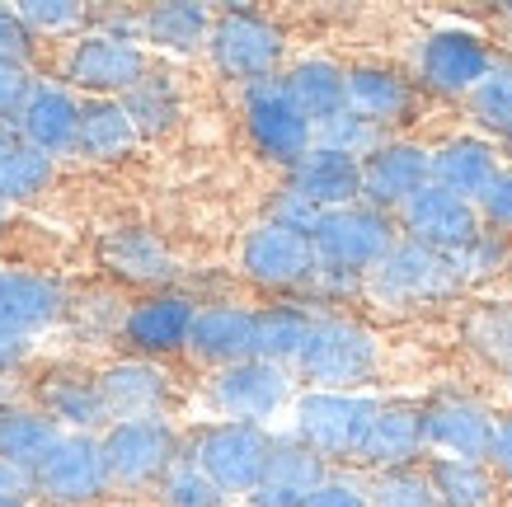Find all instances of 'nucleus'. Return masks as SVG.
I'll use <instances>...</instances> for the list:
<instances>
[{
    "label": "nucleus",
    "instance_id": "1",
    "mask_svg": "<svg viewBox=\"0 0 512 507\" xmlns=\"http://www.w3.org/2000/svg\"><path fill=\"white\" fill-rule=\"evenodd\" d=\"M381 367V343L362 320L343 310H320L296 376L311 390H362Z\"/></svg>",
    "mask_w": 512,
    "mask_h": 507
},
{
    "label": "nucleus",
    "instance_id": "2",
    "mask_svg": "<svg viewBox=\"0 0 512 507\" xmlns=\"http://www.w3.org/2000/svg\"><path fill=\"white\" fill-rule=\"evenodd\" d=\"M113 493H156L184 461V437L170 418H118L99 432Z\"/></svg>",
    "mask_w": 512,
    "mask_h": 507
},
{
    "label": "nucleus",
    "instance_id": "3",
    "mask_svg": "<svg viewBox=\"0 0 512 507\" xmlns=\"http://www.w3.org/2000/svg\"><path fill=\"white\" fill-rule=\"evenodd\" d=\"M273 432L259 423H202L193 437L184 442V456L198 465L202 475L212 479L226 498H249V493L264 484L268 475V456H273Z\"/></svg>",
    "mask_w": 512,
    "mask_h": 507
},
{
    "label": "nucleus",
    "instance_id": "4",
    "mask_svg": "<svg viewBox=\"0 0 512 507\" xmlns=\"http://www.w3.org/2000/svg\"><path fill=\"white\" fill-rule=\"evenodd\" d=\"M381 400L367 390H306L292 404V437L329 465H357Z\"/></svg>",
    "mask_w": 512,
    "mask_h": 507
},
{
    "label": "nucleus",
    "instance_id": "5",
    "mask_svg": "<svg viewBox=\"0 0 512 507\" xmlns=\"http://www.w3.org/2000/svg\"><path fill=\"white\" fill-rule=\"evenodd\" d=\"M456 292H466V282L456 273V259L437 254L428 245H414L404 235H400V245L367 273V301H376V306H386V310L437 306V301H451Z\"/></svg>",
    "mask_w": 512,
    "mask_h": 507
},
{
    "label": "nucleus",
    "instance_id": "6",
    "mask_svg": "<svg viewBox=\"0 0 512 507\" xmlns=\"http://www.w3.org/2000/svg\"><path fill=\"white\" fill-rule=\"evenodd\" d=\"M207 57L217 66V76L235 80L240 90L254 80H273L282 76L287 62V33L278 19H268L264 10H249V5H231L217 10V29L207 43Z\"/></svg>",
    "mask_w": 512,
    "mask_h": 507
},
{
    "label": "nucleus",
    "instance_id": "7",
    "mask_svg": "<svg viewBox=\"0 0 512 507\" xmlns=\"http://www.w3.org/2000/svg\"><path fill=\"white\" fill-rule=\"evenodd\" d=\"M146 71H151V52L146 47L99 29L80 33L57 52V80L71 85L80 99H123Z\"/></svg>",
    "mask_w": 512,
    "mask_h": 507
},
{
    "label": "nucleus",
    "instance_id": "8",
    "mask_svg": "<svg viewBox=\"0 0 512 507\" xmlns=\"http://www.w3.org/2000/svg\"><path fill=\"white\" fill-rule=\"evenodd\" d=\"M494 66L498 52L480 29L442 24L414 52V85L428 94H442V99H470Z\"/></svg>",
    "mask_w": 512,
    "mask_h": 507
},
{
    "label": "nucleus",
    "instance_id": "9",
    "mask_svg": "<svg viewBox=\"0 0 512 507\" xmlns=\"http://www.w3.org/2000/svg\"><path fill=\"white\" fill-rule=\"evenodd\" d=\"M202 400L217 418L268 428V418H278L287 404H296V371L264 362V357H249V362L212 371L202 385Z\"/></svg>",
    "mask_w": 512,
    "mask_h": 507
},
{
    "label": "nucleus",
    "instance_id": "10",
    "mask_svg": "<svg viewBox=\"0 0 512 507\" xmlns=\"http://www.w3.org/2000/svg\"><path fill=\"white\" fill-rule=\"evenodd\" d=\"M33 484H38V503L99 507L113 493L99 437H90V432H62L52 442V451L33 465Z\"/></svg>",
    "mask_w": 512,
    "mask_h": 507
},
{
    "label": "nucleus",
    "instance_id": "11",
    "mask_svg": "<svg viewBox=\"0 0 512 507\" xmlns=\"http://www.w3.org/2000/svg\"><path fill=\"white\" fill-rule=\"evenodd\" d=\"M311 240L325 268H343V273L367 277L390 249L400 245V221L390 212L367 207V202H353V207H339V212L320 216Z\"/></svg>",
    "mask_w": 512,
    "mask_h": 507
},
{
    "label": "nucleus",
    "instance_id": "12",
    "mask_svg": "<svg viewBox=\"0 0 512 507\" xmlns=\"http://www.w3.org/2000/svg\"><path fill=\"white\" fill-rule=\"evenodd\" d=\"M240 113H245L249 146L282 169H292L296 160L315 146V123L287 99L278 76L245 85V90H240Z\"/></svg>",
    "mask_w": 512,
    "mask_h": 507
},
{
    "label": "nucleus",
    "instance_id": "13",
    "mask_svg": "<svg viewBox=\"0 0 512 507\" xmlns=\"http://www.w3.org/2000/svg\"><path fill=\"white\" fill-rule=\"evenodd\" d=\"M315 268H320V254H315V240L306 231H292V226H278V221H254L240 240V273L254 282V287H268V292H306L311 287Z\"/></svg>",
    "mask_w": 512,
    "mask_h": 507
},
{
    "label": "nucleus",
    "instance_id": "14",
    "mask_svg": "<svg viewBox=\"0 0 512 507\" xmlns=\"http://www.w3.org/2000/svg\"><path fill=\"white\" fill-rule=\"evenodd\" d=\"M94 259L118 287H146V292H174V282L184 273L174 249L165 245V235H156L151 226H109V231H99Z\"/></svg>",
    "mask_w": 512,
    "mask_h": 507
},
{
    "label": "nucleus",
    "instance_id": "15",
    "mask_svg": "<svg viewBox=\"0 0 512 507\" xmlns=\"http://www.w3.org/2000/svg\"><path fill=\"white\" fill-rule=\"evenodd\" d=\"M423 432H428V456L447 461H489L494 451L498 414L475 395L442 390L433 400H423Z\"/></svg>",
    "mask_w": 512,
    "mask_h": 507
},
{
    "label": "nucleus",
    "instance_id": "16",
    "mask_svg": "<svg viewBox=\"0 0 512 507\" xmlns=\"http://www.w3.org/2000/svg\"><path fill=\"white\" fill-rule=\"evenodd\" d=\"M33 404L62 432H90V437H99L113 423L104 385H99V371L80 367V362L47 367L38 376V385H33Z\"/></svg>",
    "mask_w": 512,
    "mask_h": 507
},
{
    "label": "nucleus",
    "instance_id": "17",
    "mask_svg": "<svg viewBox=\"0 0 512 507\" xmlns=\"http://www.w3.org/2000/svg\"><path fill=\"white\" fill-rule=\"evenodd\" d=\"M198 301L188 292H146L132 301L123 324V348H132V357H174L188 353V338H193V324H198Z\"/></svg>",
    "mask_w": 512,
    "mask_h": 507
},
{
    "label": "nucleus",
    "instance_id": "18",
    "mask_svg": "<svg viewBox=\"0 0 512 507\" xmlns=\"http://www.w3.org/2000/svg\"><path fill=\"white\" fill-rule=\"evenodd\" d=\"M395 221H400L404 240L428 245V249H437V254H461V249L484 231L480 207L466 198H456V193H447V188H437V184H428L419 198L404 202L400 212H395Z\"/></svg>",
    "mask_w": 512,
    "mask_h": 507
},
{
    "label": "nucleus",
    "instance_id": "19",
    "mask_svg": "<svg viewBox=\"0 0 512 507\" xmlns=\"http://www.w3.org/2000/svg\"><path fill=\"white\" fill-rule=\"evenodd\" d=\"M428 184H433V146H423V141L390 137L381 151L362 160V202L376 212L395 216Z\"/></svg>",
    "mask_w": 512,
    "mask_h": 507
},
{
    "label": "nucleus",
    "instance_id": "20",
    "mask_svg": "<svg viewBox=\"0 0 512 507\" xmlns=\"http://www.w3.org/2000/svg\"><path fill=\"white\" fill-rule=\"evenodd\" d=\"M66 310H71V287H66L57 273L0 263V320L5 324L43 338V334H52V329H62Z\"/></svg>",
    "mask_w": 512,
    "mask_h": 507
},
{
    "label": "nucleus",
    "instance_id": "21",
    "mask_svg": "<svg viewBox=\"0 0 512 507\" xmlns=\"http://www.w3.org/2000/svg\"><path fill=\"white\" fill-rule=\"evenodd\" d=\"M80 104H85V99H80L71 85H62L57 76H38V85H33V94H29V104L19 108V118L10 127H15L29 146H38L43 155L66 160V155H76Z\"/></svg>",
    "mask_w": 512,
    "mask_h": 507
},
{
    "label": "nucleus",
    "instance_id": "22",
    "mask_svg": "<svg viewBox=\"0 0 512 507\" xmlns=\"http://www.w3.org/2000/svg\"><path fill=\"white\" fill-rule=\"evenodd\" d=\"M99 385H104L113 423L118 418H170L174 376L151 357H113L99 367Z\"/></svg>",
    "mask_w": 512,
    "mask_h": 507
},
{
    "label": "nucleus",
    "instance_id": "23",
    "mask_svg": "<svg viewBox=\"0 0 512 507\" xmlns=\"http://www.w3.org/2000/svg\"><path fill=\"white\" fill-rule=\"evenodd\" d=\"M188 357H198L202 367H235L259 357V310L240 306V301H212L198 310L193 338H188Z\"/></svg>",
    "mask_w": 512,
    "mask_h": 507
},
{
    "label": "nucleus",
    "instance_id": "24",
    "mask_svg": "<svg viewBox=\"0 0 512 507\" xmlns=\"http://www.w3.org/2000/svg\"><path fill=\"white\" fill-rule=\"evenodd\" d=\"M428 456V432H423V404L419 400H381L372 428H367V442H362V456L357 465L367 475H381V470H404V465H419Z\"/></svg>",
    "mask_w": 512,
    "mask_h": 507
},
{
    "label": "nucleus",
    "instance_id": "25",
    "mask_svg": "<svg viewBox=\"0 0 512 507\" xmlns=\"http://www.w3.org/2000/svg\"><path fill=\"white\" fill-rule=\"evenodd\" d=\"M348 108H353L357 118L376 123L381 132H390V127L414 118L419 85L386 62H353L348 66Z\"/></svg>",
    "mask_w": 512,
    "mask_h": 507
},
{
    "label": "nucleus",
    "instance_id": "26",
    "mask_svg": "<svg viewBox=\"0 0 512 507\" xmlns=\"http://www.w3.org/2000/svg\"><path fill=\"white\" fill-rule=\"evenodd\" d=\"M498 169H503L498 141L480 137V132H456V137L433 146V184L466 202H480L489 193Z\"/></svg>",
    "mask_w": 512,
    "mask_h": 507
},
{
    "label": "nucleus",
    "instance_id": "27",
    "mask_svg": "<svg viewBox=\"0 0 512 507\" xmlns=\"http://www.w3.org/2000/svg\"><path fill=\"white\" fill-rule=\"evenodd\" d=\"M287 188L301 193V198L311 202V207H320V212L353 207V202H362V160L325 151V146H311V151L287 169Z\"/></svg>",
    "mask_w": 512,
    "mask_h": 507
},
{
    "label": "nucleus",
    "instance_id": "28",
    "mask_svg": "<svg viewBox=\"0 0 512 507\" xmlns=\"http://www.w3.org/2000/svg\"><path fill=\"white\" fill-rule=\"evenodd\" d=\"M212 29H217V10H212V5L170 0V5L141 10V47H146V52L198 57V52H207V43H212Z\"/></svg>",
    "mask_w": 512,
    "mask_h": 507
},
{
    "label": "nucleus",
    "instance_id": "29",
    "mask_svg": "<svg viewBox=\"0 0 512 507\" xmlns=\"http://www.w3.org/2000/svg\"><path fill=\"white\" fill-rule=\"evenodd\" d=\"M282 90L292 99L315 127H325L329 118H339L348 108V66L334 57H296L282 71Z\"/></svg>",
    "mask_w": 512,
    "mask_h": 507
},
{
    "label": "nucleus",
    "instance_id": "30",
    "mask_svg": "<svg viewBox=\"0 0 512 507\" xmlns=\"http://www.w3.org/2000/svg\"><path fill=\"white\" fill-rule=\"evenodd\" d=\"M137 146L141 132L123 99H85L80 104L76 160H85V165H118L127 155H137Z\"/></svg>",
    "mask_w": 512,
    "mask_h": 507
},
{
    "label": "nucleus",
    "instance_id": "31",
    "mask_svg": "<svg viewBox=\"0 0 512 507\" xmlns=\"http://www.w3.org/2000/svg\"><path fill=\"white\" fill-rule=\"evenodd\" d=\"M123 104H127V113H132V123H137L141 141L170 137L174 127L184 123V85H179V76L165 71V66H151V71L123 94Z\"/></svg>",
    "mask_w": 512,
    "mask_h": 507
},
{
    "label": "nucleus",
    "instance_id": "32",
    "mask_svg": "<svg viewBox=\"0 0 512 507\" xmlns=\"http://www.w3.org/2000/svg\"><path fill=\"white\" fill-rule=\"evenodd\" d=\"M329 475H334V465H329L325 456H315L301 437H292V432H287V437H278V442H273L268 475H264V484H259V489L278 493V498H287V503L301 507Z\"/></svg>",
    "mask_w": 512,
    "mask_h": 507
},
{
    "label": "nucleus",
    "instance_id": "33",
    "mask_svg": "<svg viewBox=\"0 0 512 507\" xmlns=\"http://www.w3.org/2000/svg\"><path fill=\"white\" fill-rule=\"evenodd\" d=\"M52 179H57V160L29 146L15 127H0V198L10 207L33 202L52 188Z\"/></svg>",
    "mask_w": 512,
    "mask_h": 507
},
{
    "label": "nucleus",
    "instance_id": "34",
    "mask_svg": "<svg viewBox=\"0 0 512 507\" xmlns=\"http://www.w3.org/2000/svg\"><path fill=\"white\" fill-rule=\"evenodd\" d=\"M127 310H132V301L118 287H80V292H71L66 324L85 348H109V343H123Z\"/></svg>",
    "mask_w": 512,
    "mask_h": 507
},
{
    "label": "nucleus",
    "instance_id": "35",
    "mask_svg": "<svg viewBox=\"0 0 512 507\" xmlns=\"http://www.w3.org/2000/svg\"><path fill=\"white\" fill-rule=\"evenodd\" d=\"M315 315H320V310L301 306V301L264 306L259 310V357L296 371V362H301V353H306V343H311Z\"/></svg>",
    "mask_w": 512,
    "mask_h": 507
},
{
    "label": "nucleus",
    "instance_id": "36",
    "mask_svg": "<svg viewBox=\"0 0 512 507\" xmlns=\"http://www.w3.org/2000/svg\"><path fill=\"white\" fill-rule=\"evenodd\" d=\"M437 507H498V475L489 461H428Z\"/></svg>",
    "mask_w": 512,
    "mask_h": 507
},
{
    "label": "nucleus",
    "instance_id": "37",
    "mask_svg": "<svg viewBox=\"0 0 512 507\" xmlns=\"http://www.w3.org/2000/svg\"><path fill=\"white\" fill-rule=\"evenodd\" d=\"M57 437H62V428L33 400L0 404V456H10V461H19V465H38L47 451H52Z\"/></svg>",
    "mask_w": 512,
    "mask_h": 507
},
{
    "label": "nucleus",
    "instance_id": "38",
    "mask_svg": "<svg viewBox=\"0 0 512 507\" xmlns=\"http://www.w3.org/2000/svg\"><path fill=\"white\" fill-rule=\"evenodd\" d=\"M19 15L38 33V43H52V38L71 43L80 33H90L94 10L80 5V0H19Z\"/></svg>",
    "mask_w": 512,
    "mask_h": 507
},
{
    "label": "nucleus",
    "instance_id": "39",
    "mask_svg": "<svg viewBox=\"0 0 512 507\" xmlns=\"http://www.w3.org/2000/svg\"><path fill=\"white\" fill-rule=\"evenodd\" d=\"M466 338L484 362L512 371V301H489L475 310L466 320Z\"/></svg>",
    "mask_w": 512,
    "mask_h": 507
},
{
    "label": "nucleus",
    "instance_id": "40",
    "mask_svg": "<svg viewBox=\"0 0 512 507\" xmlns=\"http://www.w3.org/2000/svg\"><path fill=\"white\" fill-rule=\"evenodd\" d=\"M367 493H372V507H437L428 465H404V470L367 475Z\"/></svg>",
    "mask_w": 512,
    "mask_h": 507
},
{
    "label": "nucleus",
    "instance_id": "41",
    "mask_svg": "<svg viewBox=\"0 0 512 507\" xmlns=\"http://www.w3.org/2000/svg\"><path fill=\"white\" fill-rule=\"evenodd\" d=\"M390 141V132H381L376 123L367 118H357L353 108H343L339 118H329L325 127H315V146H325V151H339V155H353V160H367L376 155L381 146Z\"/></svg>",
    "mask_w": 512,
    "mask_h": 507
},
{
    "label": "nucleus",
    "instance_id": "42",
    "mask_svg": "<svg viewBox=\"0 0 512 507\" xmlns=\"http://www.w3.org/2000/svg\"><path fill=\"white\" fill-rule=\"evenodd\" d=\"M156 503H160V507H226L231 498H226V493H221L217 484H212V479L202 475L198 465L184 456V461L174 465L170 475L160 479Z\"/></svg>",
    "mask_w": 512,
    "mask_h": 507
},
{
    "label": "nucleus",
    "instance_id": "43",
    "mask_svg": "<svg viewBox=\"0 0 512 507\" xmlns=\"http://www.w3.org/2000/svg\"><path fill=\"white\" fill-rule=\"evenodd\" d=\"M451 259H456V273H461V282L470 287V282H489L494 273L512 268V245L498 231H480L466 249H461V254H451Z\"/></svg>",
    "mask_w": 512,
    "mask_h": 507
},
{
    "label": "nucleus",
    "instance_id": "44",
    "mask_svg": "<svg viewBox=\"0 0 512 507\" xmlns=\"http://www.w3.org/2000/svg\"><path fill=\"white\" fill-rule=\"evenodd\" d=\"M470 113H475V123L489 127V132H503L508 123V108H512V62L508 57H498V66L484 76V85L466 99Z\"/></svg>",
    "mask_w": 512,
    "mask_h": 507
},
{
    "label": "nucleus",
    "instance_id": "45",
    "mask_svg": "<svg viewBox=\"0 0 512 507\" xmlns=\"http://www.w3.org/2000/svg\"><path fill=\"white\" fill-rule=\"evenodd\" d=\"M0 57L19 66H33L38 57V33L24 24L19 5H0Z\"/></svg>",
    "mask_w": 512,
    "mask_h": 507
},
{
    "label": "nucleus",
    "instance_id": "46",
    "mask_svg": "<svg viewBox=\"0 0 512 507\" xmlns=\"http://www.w3.org/2000/svg\"><path fill=\"white\" fill-rule=\"evenodd\" d=\"M33 85H38V71L19 62H5L0 57V127H10L19 118V108L29 104Z\"/></svg>",
    "mask_w": 512,
    "mask_h": 507
},
{
    "label": "nucleus",
    "instance_id": "47",
    "mask_svg": "<svg viewBox=\"0 0 512 507\" xmlns=\"http://www.w3.org/2000/svg\"><path fill=\"white\" fill-rule=\"evenodd\" d=\"M306 296H315L320 306H343V301H353V296H367V277L357 273H343V268H315L311 287H306Z\"/></svg>",
    "mask_w": 512,
    "mask_h": 507
},
{
    "label": "nucleus",
    "instance_id": "48",
    "mask_svg": "<svg viewBox=\"0 0 512 507\" xmlns=\"http://www.w3.org/2000/svg\"><path fill=\"white\" fill-rule=\"evenodd\" d=\"M475 207H480L484 231H498V235L512 231V165L498 169V179L489 184V193H484Z\"/></svg>",
    "mask_w": 512,
    "mask_h": 507
},
{
    "label": "nucleus",
    "instance_id": "49",
    "mask_svg": "<svg viewBox=\"0 0 512 507\" xmlns=\"http://www.w3.org/2000/svg\"><path fill=\"white\" fill-rule=\"evenodd\" d=\"M301 507H372V493H367V479L357 475H329L320 489L306 498Z\"/></svg>",
    "mask_w": 512,
    "mask_h": 507
},
{
    "label": "nucleus",
    "instance_id": "50",
    "mask_svg": "<svg viewBox=\"0 0 512 507\" xmlns=\"http://www.w3.org/2000/svg\"><path fill=\"white\" fill-rule=\"evenodd\" d=\"M320 216H325L320 207H311V202L301 198V193H292L287 184L278 188V198L268 202V221H278V226H292V231H306V235H315Z\"/></svg>",
    "mask_w": 512,
    "mask_h": 507
},
{
    "label": "nucleus",
    "instance_id": "51",
    "mask_svg": "<svg viewBox=\"0 0 512 507\" xmlns=\"http://www.w3.org/2000/svg\"><path fill=\"white\" fill-rule=\"evenodd\" d=\"M33 348H38V338L0 320V376H19V367L33 357Z\"/></svg>",
    "mask_w": 512,
    "mask_h": 507
},
{
    "label": "nucleus",
    "instance_id": "52",
    "mask_svg": "<svg viewBox=\"0 0 512 507\" xmlns=\"http://www.w3.org/2000/svg\"><path fill=\"white\" fill-rule=\"evenodd\" d=\"M0 498H24V503H38L33 465H19V461H10V456H0Z\"/></svg>",
    "mask_w": 512,
    "mask_h": 507
},
{
    "label": "nucleus",
    "instance_id": "53",
    "mask_svg": "<svg viewBox=\"0 0 512 507\" xmlns=\"http://www.w3.org/2000/svg\"><path fill=\"white\" fill-rule=\"evenodd\" d=\"M489 465H494L498 479L512 484V414L498 418V432H494V451H489Z\"/></svg>",
    "mask_w": 512,
    "mask_h": 507
},
{
    "label": "nucleus",
    "instance_id": "54",
    "mask_svg": "<svg viewBox=\"0 0 512 507\" xmlns=\"http://www.w3.org/2000/svg\"><path fill=\"white\" fill-rule=\"evenodd\" d=\"M5 226H10V202L0 198V235H5Z\"/></svg>",
    "mask_w": 512,
    "mask_h": 507
},
{
    "label": "nucleus",
    "instance_id": "55",
    "mask_svg": "<svg viewBox=\"0 0 512 507\" xmlns=\"http://www.w3.org/2000/svg\"><path fill=\"white\" fill-rule=\"evenodd\" d=\"M0 507H38V503H24V498H0Z\"/></svg>",
    "mask_w": 512,
    "mask_h": 507
},
{
    "label": "nucleus",
    "instance_id": "56",
    "mask_svg": "<svg viewBox=\"0 0 512 507\" xmlns=\"http://www.w3.org/2000/svg\"><path fill=\"white\" fill-rule=\"evenodd\" d=\"M498 137H503V141L512 146V108H508V123H503V132H498Z\"/></svg>",
    "mask_w": 512,
    "mask_h": 507
},
{
    "label": "nucleus",
    "instance_id": "57",
    "mask_svg": "<svg viewBox=\"0 0 512 507\" xmlns=\"http://www.w3.org/2000/svg\"><path fill=\"white\" fill-rule=\"evenodd\" d=\"M508 24H512V5H508Z\"/></svg>",
    "mask_w": 512,
    "mask_h": 507
},
{
    "label": "nucleus",
    "instance_id": "58",
    "mask_svg": "<svg viewBox=\"0 0 512 507\" xmlns=\"http://www.w3.org/2000/svg\"><path fill=\"white\" fill-rule=\"evenodd\" d=\"M38 507H52V503H38Z\"/></svg>",
    "mask_w": 512,
    "mask_h": 507
}]
</instances>
